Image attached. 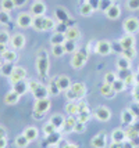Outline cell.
Listing matches in <instances>:
<instances>
[{"instance_id": "1", "label": "cell", "mask_w": 139, "mask_h": 148, "mask_svg": "<svg viewBox=\"0 0 139 148\" xmlns=\"http://www.w3.org/2000/svg\"><path fill=\"white\" fill-rule=\"evenodd\" d=\"M49 69H50V61H49V56H47L46 50H39L38 57H36V71L39 73V76L46 77L49 75Z\"/></svg>"}, {"instance_id": "2", "label": "cell", "mask_w": 139, "mask_h": 148, "mask_svg": "<svg viewBox=\"0 0 139 148\" xmlns=\"http://www.w3.org/2000/svg\"><path fill=\"white\" fill-rule=\"evenodd\" d=\"M88 58H89V51H88L86 49H78V50L73 54L71 66H73L74 69H81V68H84L85 64L88 62Z\"/></svg>"}, {"instance_id": "3", "label": "cell", "mask_w": 139, "mask_h": 148, "mask_svg": "<svg viewBox=\"0 0 139 148\" xmlns=\"http://www.w3.org/2000/svg\"><path fill=\"white\" fill-rule=\"evenodd\" d=\"M50 107H52V101L50 98H42V100H35V104H33V115L36 118H40L45 114H47L50 111Z\"/></svg>"}, {"instance_id": "4", "label": "cell", "mask_w": 139, "mask_h": 148, "mask_svg": "<svg viewBox=\"0 0 139 148\" xmlns=\"http://www.w3.org/2000/svg\"><path fill=\"white\" fill-rule=\"evenodd\" d=\"M33 22V15L31 13H27V11H22L17 15L15 18V24L18 28L21 29H27V28H31Z\"/></svg>"}, {"instance_id": "5", "label": "cell", "mask_w": 139, "mask_h": 148, "mask_svg": "<svg viewBox=\"0 0 139 148\" xmlns=\"http://www.w3.org/2000/svg\"><path fill=\"white\" fill-rule=\"evenodd\" d=\"M93 116L95 119H98L99 122H109L111 119V111L106 105H99L93 111Z\"/></svg>"}, {"instance_id": "6", "label": "cell", "mask_w": 139, "mask_h": 148, "mask_svg": "<svg viewBox=\"0 0 139 148\" xmlns=\"http://www.w3.org/2000/svg\"><path fill=\"white\" fill-rule=\"evenodd\" d=\"M25 77H27V69L20 66V65H17V66H13L8 79H10V83L14 84L17 82H20V80H25Z\"/></svg>"}, {"instance_id": "7", "label": "cell", "mask_w": 139, "mask_h": 148, "mask_svg": "<svg viewBox=\"0 0 139 148\" xmlns=\"http://www.w3.org/2000/svg\"><path fill=\"white\" fill-rule=\"evenodd\" d=\"M122 28H124L125 33H131V35L138 33L139 32V19L136 18V17H128V18L124 21Z\"/></svg>"}, {"instance_id": "8", "label": "cell", "mask_w": 139, "mask_h": 148, "mask_svg": "<svg viewBox=\"0 0 139 148\" xmlns=\"http://www.w3.org/2000/svg\"><path fill=\"white\" fill-rule=\"evenodd\" d=\"M113 50V46L109 40H99L96 42V46H95V53L99 54V56H109Z\"/></svg>"}, {"instance_id": "9", "label": "cell", "mask_w": 139, "mask_h": 148, "mask_svg": "<svg viewBox=\"0 0 139 148\" xmlns=\"http://www.w3.org/2000/svg\"><path fill=\"white\" fill-rule=\"evenodd\" d=\"M47 8L46 4L42 1V0H36L31 4V8H29V13L32 14L33 17H45Z\"/></svg>"}, {"instance_id": "10", "label": "cell", "mask_w": 139, "mask_h": 148, "mask_svg": "<svg viewBox=\"0 0 139 148\" xmlns=\"http://www.w3.org/2000/svg\"><path fill=\"white\" fill-rule=\"evenodd\" d=\"M25 43H27V39L22 33H14L11 36V40H10V45L13 47V50H21L25 47Z\"/></svg>"}, {"instance_id": "11", "label": "cell", "mask_w": 139, "mask_h": 148, "mask_svg": "<svg viewBox=\"0 0 139 148\" xmlns=\"http://www.w3.org/2000/svg\"><path fill=\"white\" fill-rule=\"evenodd\" d=\"M135 43H136V39H135V35H131V33H124L118 40V45L121 46V49H131V47H135Z\"/></svg>"}, {"instance_id": "12", "label": "cell", "mask_w": 139, "mask_h": 148, "mask_svg": "<svg viewBox=\"0 0 139 148\" xmlns=\"http://www.w3.org/2000/svg\"><path fill=\"white\" fill-rule=\"evenodd\" d=\"M91 145L93 148H106L107 145V136L104 132L98 133L96 136H93L91 138Z\"/></svg>"}, {"instance_id": "13", "label": "cell", "mask_w": 139, "mask_h": 148, "mask_svg": "<svg viewBox=\"0 0 139 148\" xmlns=\"http://www.w3.org/2000/svg\"><path fill=\"white\" fill-rule=\"evenodd\" d=\"M104 15H106L107 19H111V21L118 19L120 17H121V7H120L118 4H114V3H113L111 6L104 11Z\"/></svg>"}, {"instance_id": "14", "label": "cell", "mask_w": 139, "mask_h": 148, "mask_svg": "<svg viewBox=\"0 0 139 148\" xmlns=\"http://www.w3.org/2000/svg\"><path fill=\"white\" fill-rule=\"evenodd\" d=\"M56 83H57V86H59L60 91H67L71 86H73V82H71V79H70V76H67V75H60V76L56 77Z\"/></svg>"}, {"instance_id": "15", "label": "cell", "mask_w": 139, "mask_h": 148, "mask_svg": "<svg viewBox=\"0 0 139 148\" xmlns=\"http://www.w3.org/2000/svg\"><path fill=\"white\" fill-rule=\"evenodd\" d=\"M110 138L114 143H124L127 140V132L124 129H121V127H117V129H114L111 132Z\"/></svg>"}, {"instance_id": "16", "label": "cell", "mask_w": 139, "mask_h": 148, "mask_svg": "<svg viewBox=\"0 0 139 148\" xmlns=\"http://www.w3.org/2000/svg\"><path fill=\"white\" fill-rule=\"evenodd\" d=\"M71 89H73V91L77 94L78 101H80V100H84V97L86 96V84L84 83V82H77V83H73Z\"/></svg>"}, {"instance_id": "17", "label": "cell", "mask_w": 139, "mask_h": 148, "mask_svg": "<svg viewBox=\"0 0 139 148\" xmlns=\"http://www.w3.org/2000/svg\"><path fill=\"white\" fill-rule=\"evenodd\" d=\"M49 122L53 125L56 129L59 130H61L63 129V126H64V122H66V118L61 115V114H53V115L50 116V119H49Z\"/></svg>"}, {"instance_id": "18", "label": "cell", "mask_w": 139, "mask_h": 148, "mask_svg": "<svg viewBox=\"0 0 139 148\" xmlns=\"http://www.w3.org/2000/svg\"><path fill=\"white\" fill-rule=\"evenodd\" d=\"M135 121H136V118H135V115L131 112L129 108H127V110H124L121 112V122L124 123L125 126H131Z\"/></svg>"}, {"instance_id": "19", "label": "cell", "mask_w": 139, "mask_h": 148, "mask_svg": "<svg viewBox=\"0 0 139 148\" xmlns=\"http://www.w3.org/2000/svg\"><path fill=\"white\" fill-rule=\"evenodd\" d=\"M32 96L35 97V100H42V98H49L50 94H49V90H47V86L40 83L38 86V89L32 93Z\"/></svg>"}, {"instance_id": "20", "label": "cell", "mask_w": 139, "mask_h": 148, "mask_svg": "<svg viewBox=\"0 0 139 148\" xmlns=\"http://www.w3.org/2000/svg\"><path fill=\"white\" fill-rule=\"evenodd\" d=\"M20 98H21L20 94H17V93L11 89L10 91H7L6 96H4V104H7V105H15V104H18Z\"/></svg>"}, {"instance_id": "21", "label": "cell", "mask_w": 139, "mask_h": 148, "mask_svg": "<svg viewBox=\"0 0 139 148\" xmlns=\"http://www.w3.org/2000/svg\"><path fill=\"white\" fill-rule=\"evenodd\" d=\"M13 90L17 93V94H20V96H24L25 93L29 91V86H28V82L27 80H20V82H17V83L13 84Z\"/></svg>"}, {"instance_id": "22", "label": "cell", "mask_w": 139, "mask_h": 148, "mask_svg": "<svg viewBox=\"0 0 139 148\" xmlns=\"http://www.w3.org/2000/svg\"><path fill=\"white\" fill-rule=\"evenodd\" d=\"M22 134L32 143L39 137V130H38V127H35V126H28V127H25V130L22 132Z\"/></svg>"}, {"instance_id": "23", "label": "cell", "mask_w": 139, "mask_h": 148, "mask_svg": "<svg viewBox=\"0 0 139 148\" xmlns=\"http://www.w3.org/2000/svg\"><path fill=\"white\" fill-rule=\"evenodd\" d=\"M1 58H3V61H4L6 64H13V62L17 61V58H18L17 50H8V49H7L6 51L1 54Z\"/></svg>"}, {"instance_id": "24", "label": "cell", "mask_w": 139, "mask_h": 148, "mask_svg": "<svg viewBox=\"0 0 139 148\" xmlns=\"http://www.w3.org/2000/svg\"><path fill=\"white\" fill-rule=\"evenodd\" d=\"M64 33H66V38L68 39V40H75V42H77V40L81 38V32L77 26H68Z\"/></svg>"}, {"instance_id": "25", "label": "cell", "mask_w": 139, "mask_h": 148, "mask_svg": "<svg viewBox=\"0 0 139 148\" xmlns=\"http://www.w3.org/2000/svg\"><path fill=\"white\" fill-rule=\"evenodd\" d=\"M78 122V119L75 116H68L66 118V122H64V126H63V132L64 133H71L74 132V127H75V123Z\"/></svg>"}, {"instance_id": "26", "label": "cell", "mask_w": 139, "mask_h": 148, "mask_svg": "<svg viewBox=\"0 0 139 148\" xmlns=\"http://www.w3.org/2000/svg\"><path fill=\"white\" fill-rule=\"evenodd\" d=\"M67 40L66 33L64 32H54L52 36H50V45L56 46V45H63Z\"/></svg>"}, {"instance_id": "27", "label": "cell", "mask_w": 139, "mask_h": 148, "mask_svg": "<svg viewBox=\"0 0 139 148\" xmlns=\"http://www.w3.org/2000/svg\"><path fill=\"white\" fill-rule=\"evenodd\" d=\"M99 93L103 97H106V98H111L113 94H115V93H114V90H113V86H111V84L104 83V82H103V83H102V86H100Z\"/></svg>"}, {"instance_id": "28", "label": "cell", "mask_w": 139, "mask_h": 148, "mask_svg": "<svg viewBox=\"0 0 139 148\" xmlns=\"http://www.w3.org/2000/svg\"><path fill=\"white\" fill-rule=\"evenodd\" d=\"M63 46H64L66 54H74V53L78 50V45H77L75 40H68V39H67L66 42L63 43Z\"/></svg>"}, {"instance_id": "29", "label": "cell", "mask_w": 139, "mask_h": 148, "mask_svg": "<svg viewBox=\"0 0 139 148\" xmlns=\"http://www.w3.org/2000/svg\"><path fill=\"white\" fill-rule=\"evenodd\" d=\"M95 13V8H93L88 1H84L82 4H81L80 7V14L82 15V17H89V15H92V14Z\"/></svg>"}, {"instance_id": "30", "label": "cell", "mask_w": 139, "mask_h": 148, "mask_svg": "<svg viewBox=\"0 0 139 148\" xmlns=\"http://www.w3.org/2000/svg\"><path fill=\"white\" fill-rule=\"evenodd\" d=\"M117 68H118L120 71L131 69V61L127 60L125 57H122V56H120V57L117 58Z\"/></svg>"}, {"instance_id": "31", "label": "cell", "mask_w": 139, "mask_h": 148, "mask_svg": "<svg viewBox=\"0 0 139 148\" xmlns=\"http://www.w3.org/2000/svg\"><path fill=\"white\" fill-rule=\"evenodd\" d=\"M14 143H15V147H17V148H27L28 145H29V143H31V141H29V140H28L24 134H18L17 137H15Z\"/></svg>"}, {"instance_id": "32", "label": "cell", "mask_w": 139, "mask_h": 148, "mask_svg": "<svg viewBox=\"0 0 139 148\" xmlns=\"http://www.w3.org/2000/svg\"><path fill=\"white\" fill-rule=\"evenodd\" d=\"M57 26V22L52 17H43V31H52Z\"/></svg>"}, {"instance_id": "33", "label": "cell", "mask_w": 139, "mask_h": 148, "mask_svg": "<svg viewBox=\"0 0 139 148\" xmlns=\"http://www.w3.org/2000/svg\"><path fill=\"white\" fill-rule=\"evenodd\" d=\"M47 90H49V94H50V96H57V94L61 93L59 89V86H57V83H56V77L50 79V82L47 84Z\"/></svg>"}, {"instance_id": "34", "label": "cell", "mask_w": 139, "mask_h": 148, "mask_svg": "<svg viewBox=\"0 0 139 148\" xmlns=\"http://www.w3.org/2000/svg\"><path fill=\"white\" fill-rule=\"evenodd\" d=\"M15 8V3L14 0H0V10H4V11H13Z\"/></svg>"}, {"instance_id": "35", "label": "cell", "mask_w": 139, "mask_h": 148, "mask_svg": "<svg viewBox=\"0 0 139 148\" xmlns=\"http://www.w3.org/2000/svg\"><path fill=\"white\" fill-rule=\"evenodd\" d=\"M78 103H68L66 105V112L68 114V116H77L78 115Z\"/></svg>"}, {"instance_id": "36", "label": "cell", "mask_w": 139, "mask_h": 148, "mask_svg": "<svg viewBox=\"0 0 139 148\" xmlns=\"http://www.w3.org/2000/svg\"><path fill=\"white\" fill-rule=\"evenodd\" d=\"M111 86H113V90H114V93H122V91L127 89L125 82H124V80H121V79H117V80H115Z\"/></svg>"}, {"instance_id": "37", "label": "cell", "mask_w": 139, "mask_h": 148, "mask_svg": "<svg viewBox=\"0 0 139 148\" xmlns=\"http://www.w3.org/2000/svg\"><path fill=\"white\" fill-rule=\"evenodd\" d=\"M52 54H53L56 58H60L63 57L66 54V50H64V46L63 45H56V46H52Z\"/></svg>"}, {"instance_id": "38", "label": "cell", "mask_w": 139, "mask_h": 148, "mask_svg": "<svg viewBox=\"0 0 139 148\" xmlns=\"http://www.w3.org/2000/svg\"><path fill=\"white\" fill-rule=\"evenodd\" d=\"M121 56H122V57H125L127 60H129V61H132L133 58L136 57V49H135V47H131V49H124L122 53H121Z\"/></svg>"}, {"instance_id": "39", "label": "cell", "mask_w": 139, "mask_h": 148, "mask_svg": "<svg viewBox=\"0 0 139 148\" xmlns=\"http://www.w3.org/2000/svg\"><path fill=\"white\" fill-rule=\"evenodd\" d=\"M32 28L38 32H43V17H33Z\"/></svg>"}, {"instance_id": "40", "label": "cell", "mask_w": 139, "mask_h": 148, "mask_svg": "<svg viewBox=\"0 0 139 148\" xmlns=\"http://www.w3.org/2000/svg\"><path fill=\"white\" fill-rule=\"evenodd\" d=\"M115 80H117V72L109 71V72H106V73H104V77H103V82H104V83L113 84Z\"/></svg>"}, {"instance_id": "41", "label": "cell", "mask_w": 139, "mask_h": 148, "mask_svg": "<svg viewBox=\"0 0 139 148\" xmlns=\"http://www.w3.org/2000/svg\"><path fill=\"white\" fill-rule=\"evenodd\" d=\"M42 130H43V133H45V136H46V137H47V136H52V134H54V133H57V132H59V130L56 129V127H54L50 122L45 123V125H43V127H42Z\"/></svg>"}, {"instance_id": "42", "label": "cell", "mask_w": 139, "mask_h": 148, "mask_svg": "<svg viewBox=\"0 0 139 148\" xmlns=\"http://www.w3.org/2000/svg\"><path fill=\"white\" fill-rule=\"evenodd\" d=\"M92 118V114H91V111H84V112H80L78 115H77V119H78V122H82V123H86L89 119Z\"/></svg>"}, {"instance_id": "43", "label": "cell", "mask_w": 139, "mask_h": 148, "mask_svg": "<svg viewBox=\"0 0 139 148\" xmlns=\"http://www.w3.org/2000/svg\"><path fill=\"white\" fill-rule=\"evenodd\" d=\"M10 13L8 11H4V10H0V25H7L10 22Z\"/></svg>"}, {"instance_id": "44", "label": "cell", "mask_w": 139, "mask_h": 148, "mask_svg": "<svg viewBox=\"0 0 139 148\" xmlns=\"http://www.w3.org/2000/svg\"><path fill=\"white\" fill-rule=\"evenodd\" d=\"M10 40H11L10 33L7 32V31H0V43H3V45H8V43H10Z\"/></svg>"}, {"instance_id": "45", "label": "cell", "mask_w": 139, "mask_h": 148, "mask_svg": "<svg viewBox=\"0 0 139 148\" xmlns=\"http://www.w3.org/2000/svg\"><path fill=\"white\" fill-rule=\"evenodd\" d=\"M127 8L131 11L139 10V0H127Z\"/></svg>"}, {"instance_id": "46", "label": "cell", "mask_w": 139, "mask_h": 148, "mask_svg": "<svg viewBox=\"0 0 139 148\" xmlns=\"http://www.w3.org/2000/svg\"><path fill=\"white\" fill-rule=\"evenodd\" d=\"M64 93H66V98L68 100V103H74V101H77V100H78L77 94L73 91V89H71V87H70L67 91H64Z\"/></svg>"}, {"instance_id": "47", "label": "cell", "mask_w": 139, "mask_h": 148, "mask_svg": "<svg viewBox=\"0 0 139 148\" xmlns=\"http://www.w3.org/2000/svg\"><path fill=\"white\" fill-rule=\"evenodd\" d=\"M111 4H113V0H99V10L100 11H106Z\"/></svg>"}, {"instance_id": "48", "label": "cell", "mask_w": 139, "mask_h": 148, "mask_svg": "<svg viewBox=\"0 0 139 148\" xmlns=\"http://www.w3.org/2000/svg\"><path fill=\"white\" fill-rule=\"evenodd\" d=\"M85 130H86V123H82V122H77V123H75L74 133H78V134H81V133H84Z\"/></svg>"}, {"instance_id": "49", "label": "cell", "mask_w": 139, "mask_h": 148, "mask_svg": "<svg viewBox=\"0 0 139 148\" xmlns=\"http://www.w3.org/2000/svg\"><path fill=\"white\" fill-rule=\"evenodd\" d=\"M129 75H131V73H129V69H127V71H120V69H118V72H117V79L125 80Z\"/></svg>"}, {"instance_id": "50", "label": "cell", "mask_w": 139, "mask_h": 148, "mask_svg": "<svg viewBox=\"0 0 139 148\" xmlns=\"http://www.w3.org/2000/svg\"><path fill=\"white\" fill-rule=\"evenodd\" d=\"M40 84V82H38V80H29L28 82V86H29V91L31 93H33V91L38 89V86Z\"/></svg>"}, {"instance_id": "51", "label": "cell", "mask_w": 139, "mask_h": 148, "mask_svg": "<svg viewBox=\"0 0 139 148\" xmlns=\"http://www.w3.org/2000/svg\"><path fill=\"white\" fill-rule=\"evenodd\" d=\"M127 140H129V141L132 143V145L135 148L139 147V134H135V136H132V137H129V138H127Z\"/></svg>"}, {"instance_id": "52", "label": "cell", "mask_w": 139, "mask_h": 148, "mask_svg": "<svg viewBox=\"0 0 139 148\" xmlns=\"http://www.w3.org/2000/svg\"><path fill=\"white\" fill-rule=\"evenodd\" d=\"M129 127H131L132 130H135V132H136V133L139 134V119H136V121H135V122H133L132 125L129 126Z\"/></svg>"}, {"instance_id": "53", "label": "cell", "mask_w": 139, "mask_h": 148, "mask_svg": "<svg viewBox=\"0 0 139 148\" xmlns=\"http://www.w3.org/2000/svg\"><path fill=\"white\" fill-rule=\"evenodd\" d=\"M88 3H89L95 10H99V0H88Z\"/></svg>"}, {"instance_id": "54", "label": "cell", "mask_w": 139, "mask_h": 148, "mask_svg": "<svg viewBox=\"0 0 139 148\" xmlns=\"http://www.w3.org/2000/svg\"><path fill=\"white\" fill-rule=\"evenodd\" d=\"M109 148H122V143H114L111 141L109 144Z\"/></svg>"}, {"instance_id": "55", "label": "cell", "mask_w": 139, "mask_h": 148, "mask_svg": "<svg viewBox=\"0 0 139 148\" xmlns=\"http://www.w3.org/2000/svg\"><path fill=\"white\" fill-rule=\"evenodd\" d=\"M3 137H7V130L4 126H0V138H3Z\"/></svg>"}, {"instance_id": "56", "label": "cell", "mask_w": 139, "mask_h": 148, "mask_svg": "<svg viewBox=\"0 0 139 148\" xmlns=\"http://www.w3.org/2000/svg\"><path fill=\"white\" fill-rule=\"evenodd\" d=\"M122 148H135L132 145V143L129 141V140H125V141L122 143Z\"/></svg>"}, {"instance_id": "57", "label": "cell", "mask_w": 139, "mask_h": 148, "mask_svg": "<svg viewBox=\"0 0 139 148\" xmlns=\"http://www.w3.org/2000/svg\"><path fill=\"white\" fill-rule=\"evenodd\" d=\"M7 147V137L0 138V148H6Z\"/></svg>"}, {"instance_id": "58", "label": "cell", "mask_w": 139, "mask_h": 148, "mask_svg": "<svg viewBox=\"0 0 139 148\" xmlns=\"http://www.w3.org/2000/svg\"><path fill=\"white\" fill-rule=\"evenodd\" d=\"M14 3H15V7H20V6H24L27 3V0H14Z\"/></svg>"}, {"instance_id": "59", "label": "cell", "mask_w": 139, "mask_h": 148, "mask_svg": "<svg viewBox=\"0 0 139 148\" xmlns=\"http://www.w3.org/2000/svg\"><path fill=\"white\" fill-rule=\"evenodd\" d=\"M63 148H78V145H77L75 143H67Z\"/></svg>"}, {"instance_id": "60", "label": "cell", "mask_w": 139, "mask_h": 148, "mask_svg": "<svg viewBox=\"0 0 139 148\" xmlns=\"http://www.w3.org/2000/svg\"><path fill=\"white\" fill-rule=\"evenodd\" d=\"M7 50V45H3V43H0V56L3 54V53Z\"/></svg>"}, {"instance_id": "61", "label": "cell", "mask_w": 139, "mask_h": 148, "mask_svg": "<svg viewBox=\"0 0 139 148\" xmlns=\"http://www.w3.org/2000/svg\"><path fill=\"white\" fill-rule=\"evenodd\" d=\"M138 73H139V65H138Z\"/></svg>"}, {"instance_id": "62", "label": "cell", "mask_w": 139, "mask_h": 148, "mask_svg": "<svg viewBox=\"0 0 139 148\" xmlns=\"http://www.w3.org/2000/svg\"><path fill=\"white\" fill-rule=\"evenodd\" d=\"M33 1H36V0H33Z\"/></svg>"}, {"instance_id": "63", "label": "cell", "mask_w": 139, "mask_h": 148, "mask_svg": "<svg viewBox=\"0 0 139 148\" xmlns=\"http://www.w3.org/2000/svg\"><path fill=\"white\" fill-rule=\"evenodd\" d=\"M85 1H88V0H85Z\"/></svg>"}]
</instances>
